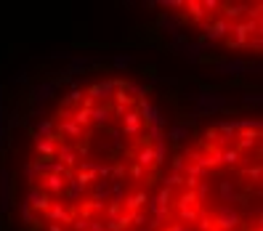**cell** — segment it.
I'll use <instances>...</instances> for the list:
<instances>
[{
    "mask_svg": "<svg viewBox=\"0 0 263 231\" xmlns=\"http://www.w3.org/2000/svg\"><path fill=\"white\" fill-rule=\"evenodd\" d=\"M197 101V114H215V112H223L226 106L231 104L229 96L218 93V90H199V93L194 96Z\"/></svg>",
    "mask_w": 263,
    "mask_h": 231,
    "instance_id": "6da1fadb",
    "label": "cell"
},
{
    "mask_svg": "<svg viewBox=\"0 0 263 231\" xmlns=\"http://www.w3.org/2000/svg\"><path fill=\"white\" fill-rule=\"evenodd\" d=\"M202 32H205V35H202V40H199L202 45L218 43V40H226V37L231 35V24H229L226 19H213L210 24H207V21L202 24Z\"/></svg>",
    "mask_w": 263,
    "mask_h": 231,
    "instance_id": "7a4b0ae2",
    "label": "cell"
},
{
    "mask_svg": "<svg viewBox=\"0 0 263 231\" xmlns=\"http://www.w3.org/2000/svg\"><path fill=\"white\" fill-rule=\"evenodd\" d=\"M250 69H255V72H261V67L258 64H250V61H245V59H231V61H218L215 64V72L218 75H231V77H242L247 75Z\"/></svg>",
    "mask_w": 263,
    "mask_h": 231,
    "instance_id": "3957f363",
    "label": "cell"
},
{
    "mask_svg": "<svg viewBox=\"0 0 263 231\" xmlns=\"http://www.w3.org/2000/svg\"><path fill=\"white\" fill-rule=\"evenodd\" d=\"M24 202L32 207V213L37 215V218H40V213L45 215L48 213V207L53 205V199L45 194V191L40 189V186H29V191H27V197H24Z\"/></svg>",
    "mask_w": 263,
    "mask_h": 231,
    "instance_id": "277c9868",
    "label": "cell"
},
{
    "mask_svg": "<svg viewBox=\"0 0 263 231\" xmlns=\"http://www.w3.org/2000/svg\"><path fill=\"white\" fill-rule=\"evenodd\" d=\"M239 223H242V218H239V213L237 210H231L229 205H223L215 210V218H213V226L218 229V231H234Z\"/></svg>",
    "mask_w": 263,
    "mask_h": 231,
    "instance_id": "5b68a950",
    "label": "cell"
},
{
    "mask_svg": "<svg viewBox=\"0 0 263 231\" xmlns=\"http://www.w3.org/2000/svg\"><path fill=\"white\" fill-rule=\"evenodd\" d=\"M120 88V80H104V82H93L88 88V98L93 101H106V98L114 96V90Z\"/></svg>",
    "mask_w": 263,
    "mask_h": 231,
    "instance_id": "8992f818",
    "label": "cell"
},
{
    "mask_svg": "<svg viewBox=\"0 0 263 231\" xmlns=\"http://www.w3.org/2000/svg\"><path fill=\"white\" fill-rule=\"evenodd\" d=\"M138 117H141V122H146V128L149 125H162V122H165V117L160 114V109L152 101H146V98L138 101Z\"/></svg>",
    "mask_w": 263,
    "mask_h": 231,
    "instance_id": "52a82bcc",
    "label": "cell"
},
{
    "mask_svg": "<svg viewBox=\"0 0 263 231\" xmlns=\"http://www.w3.org/2000/svg\"><path fill=\"white\" fill-rule=\"evenodd\" d=\"M64 186H67V178H61V175L48 173V175H43V178H40V189H43L51 199L64 194Z\"/></svg>",
    "mask_w": 263,
    "mask_h": 231,
    "instance_id": "ba28073f",
    "label": "cell"
},
{
    "mask_svg": "<svg viewBox=\"0 0 263 231\" xmlns=\"http://www.w3.org/2000/svg\"><path fill=\"white\" fill-rule=\"evenodd\" d=\"M258 138H261V130H239L237 138H234V149L239 154L250 152L253 146H258Z\"/></svg>",
    "mask_w": 263,
    "mask_h": 231,
    "instance_id": "9c48e42d",
    "label": "cell"
},
{
    "mask_svg": "<svg viewBox=\"0 0 263 231\" xmlns=\"http://www.w3.org/2000/svg\"><path fill=\"white\" fill-rule=\"evenodd\" d=\"M146 202H149V194H146V189H138L133 191L130 197L122 199V210L125 213H138V210H144Z\"/></svg>",
    "mask_w": 263,
    "mask_h": 231,
    "instance_id": "30bf717a",
    "label": "cell"
},
{
    "mask_svg": "<svg viewBox=\"0 0 263 231\" xmlns=\"http://www.w3.org/2000/svg\"><path fill=\"white\" fill-rule=\"evenodd\" d=\"M221 19H226L229 24H234V21H242L245 11H247V3H221Z\"/></svg>",
    "mask_w": 263,
    "mask_h": 231,
    "instance_id": "8fae6325",
    "label": "cell"
},
{
    "mask_svg": "<svg viewBox=\"0 0 263 231\" xmlns=\"http://www.w3.org/2000/svg\"><path fill=\"white\" fill-rule=\"evenodd\" d=\"M53 93H56V80H43V82L35 85L32 98H35V104H45V101L53 98Z\"/></svg>",
    "mask_w": 263,
    "mask_h": 231,
    "instance_id": "7c38bea8",
    "label": "cell"
},
{
    "mask_svg": "<svg viewBox=\"0 0 263 231\" xmlns=\"http://www.w3.org/2000/svg\"><path fill=\"white\" fill-rule=\"evenodd\" d=\"M56 157L61 159V165L67 167H75L77 165V154H75V144H67V141H59V146H56Z\"/></svg>",
    "mask_w": 263,
    "mask_h": 231,
    "instance_id": "4fadbf2b",
    "label": "cell"
},
{
    "mask_svg": "<svg viewBox=\"0 0 263 231\" xmlns=\"http://www.w3.org/2000/svg\"><path fill=\"white\" fill-rule=\"evenodd\" d=\"M45 218H48L51 223H59V226H61V223H69L75 215H72V210H67L61 202H53V205L48 207V213H45Z\"/></svg>",
    "mask_w": 263,
    "mask_h": 231,
    "instance_id": "5bb4252c",
    "label": "cell"
},
{
    "mask_svg": "<svg viewBox=\"0 0 263 231\" xmlns=\"http://www.w3.org/2000/svg\"><path fill=\"white\" fill-rule=\"evenodd\" d=\"M141 117H138V112L128 109L122 114V136H138V130H141Z\"/></svg>",
    "mask_w": 263,
    "mask_h": 231,
    "instance_id": "9a60e30c",
    "label": "cell"
},
{
    "mask_svg": "<svg viewBox=\"0 0 263 231\" xmlns=\"http://www.w3.org/2000/svg\"><path fill=\"white\" fill-rule=\"evenodd\" d=\"M11 207V175L8 170H0V213Z\"/></svg>",
    "mask_w": 263,
    "mask_h": 231,
    "instance_id": "2e32d148",
    "label": "cell"
},
{
    "mask_svg": "<svg viewBox=\"0 0 263 231\" xmlns=\"http://www.w3.org/2000/svg\"><path fill=\"white\" fill-rule=\"evenodd\" d=\"M56 141L53 138H37L35 136V152H37V157L40 159H53L56 157Z\"/></svg>",
    "mask_w": 263,
    "mask_h": 231,
    "instance_id": "e0dca14e",
    "label": "cell"
},
{
    "mask_svg": "<svg viewBox=\"0 0 263 231\" xmlns=\"http://www.w3.org/2000/svg\"><path fill=\"white\" fill-rule=\"evenodd\" d=\"M136 165L144 167V170L157 167V157H154V149H152V146H141V149L136 152Z\"/></svg>",
    "mask_w": 263,
    "mask_h": 231,
    "instance_id": "ac0fdd59",
    "label": "cell"
},
{
    "mask_svg": "<svg viewBox=\"0 0 263 231\" xmlns=\"http://www.w3.org/2000/svg\"><path fill=\"white\" fill-rule=\"evenodd\" d=\"M183 8L189 11V16H186V19L191 21V24H199V27L205 24L207 13H205V8H202V3H199V0H189V3L183 5Z\"/></svg>",
    "mask_w": 263,
    "mask_h": 231,
    "instance_id": "d6986e66",
    "label": "cell"
},
{
    "mask_svg": "<svg viewBox=\"0 0 263 231\" xmlns=\"http://www.w3.org/2000/svg\"><path fill=\"white\" fill-rule=\"evenodd\" d=\"M109 122H112V109L109 106H96V109H90V125L106 128Z\"/></svg>",
    "mask_w": 263,
    "mask_h": 231,
    "instance_id": "ffe728a7",
    "label": "cell"
},
{
    "mask_svg": "<svg viewBox=\"0 0 263 231\" xmlns=\"http://www.w3.org/2000/svg\"><path fill=\"white\" fill-rule=\"evenodd\" d=\"M112 197V186H109V181H98L96 183V191H93V199L90 202H96L98 210H104V202Z\"/></svg>",
    "mask_w": 263,
    "mask_h": 231,
    "instance_id": "44dd1931",
    "label": "cell"
},
{
    "mask_svg": "<svg viewBox=\"0 0 263 231\" xmlns=\"http://www.w3.org/2000/svg\"><path fill=\"white\" fill-rule=\"evenodd\" d=\"M165 138H168V141H173V144H181L183 138H189V125H181V122H178V125H170Z\"/></svg>",
    "mask_w": 263,
    "mask_h": 231,
    "instance_id": "7402d4cb",
    "label": "cell"
},
{
    "mask_svg": "<svg viewBox=\"0 0 263 231\" xmlns=\"http://www.w3.org/2000/svg\"><path fill=\"white\" fill-rule=\"evenodd\" d=\"M242 162V154H239L234 146L231 149H221V165H229V167H237Z\"/></svg>",
    "mask_w": 263,
    "mask_h": 231,
    "instance_id": "603a6c76",
    "label": "cell"
},
{
    "mask_svg": "<svg viewBox=\"0 0 263 231\" xmlns=\"http://www.w3.org/2000/svg\"><path fill=\"white\" fill-rule=\"evenodd\" d=\"M207 48V45L202 43H186L183 45V56H186L189 61H202V51Z\"/></svg>",
    "mask_w": 263,
    "mask_h": 231,
    "instance_id": "cb8c5ba5",
    "label": "cell"
},
{
    "mask_svg": "<svg viewBox=\"0 0 263 231\" xmlns=\"http://www.w3.org/2000/svg\"><path fill=\"white\" fill-rule=\"evenodd\" d=\"M215 130L221 133L223 141H229V138L234 141V138H237V125H234V120H223V122H218V128H215Z\"/></svg>",
    "mask_w": 263,
    "mask_h": 231,
    "instance_id": "d4e9b609",
    "label": "cell"
},
{
    "mask_svg": "<svg viewBox=\"0 0 263 231\" xmlns=\"http://www.w3.org/2000/svg\"><path fill=\"white\" fill-rule=\"evenodd\" d=\"M53 133H56V122L53 120H40L37 122V138H53ZM56 141V138H53Z\"/></svg>",
    "mask_w": 263,
    "mask_h": 231,
    "instance_id": "484cf974",
    "label": "cell"
},
{
    "mask_svg": "<svg viewBox=\"0 0 263 231\" xmlns=\"http://www.w3.org/2000/svg\"><path fill=\"white\" fill-rule=\"evenodd\" d=\"M218 194H221L223 202H234V199H237L234 183H231V181H221V183H218Z\"/></svg>",
    "mask_w": 263,
    "mask_h": 231,
    "instance_id": "4316f807",
    "label": "cell"
},
{
    "mask_svg": "<svg viewBox=\"0 0 263 231\" xmlns=\"http://www.w3.org/2000/svg\"><path fill=\"white\" fill-rule=\"evenodd\" d=\"M178 207H199V199L194 191H189V189H183L181 191V197H178V202H175Z\"/></svg>",
    "mask_w": 263,
    "mask_h": 231,
    "instance_id": "83f0119b",
    "label": "cell"
},
{
    "mask_svg": "<svg viewBox=\"0 0 263 231\" xmlns=\"http://www.w3.org/2000/svg\"><path fill=\"white\" fill-rule=\"evenodd\" d=\"M178 223H197L199 218V213H197V207H178Z\"/></svg>",
    "mask_w": 263,
    "mask_h": 231,
    "instance_id": "f1b7e54d",
    "label": "cell"
},
{
    "mask_svg": "<svg viewBox=\"0 0 263 231\" xmlns=\"http://www.w3.org/2000/svg\"><path fill=\"white\" fill-rule=\"evenodd\" d=\"M109 175H112V183H122V178L128 175V167L122 162H114V165H109Z\"/></svg>",
    "mask_w": 263,
    "mask_h": 231,
    "instance_id": "f546056e",
    "label": "cell"
},
{
    "mask_svg": "<svg viewBox=\"0 0 263 231\" xmlns=\"http://www.w3.org/2000/svg\"><path fill=\"white\" fill-rule=\"evenodd\" d=\"M112 98L117 101V106H122V109H128V106H133V104H136V98H133V96H128L122 88L114 90V96H112Z\"/></svg>",
    "mask_w": 263,
    "mask_h": 231,
    "instance_id": "4dcf8cb0",
    "label": "cell"
},
{
    "mask_svg": "<svg viewBox=\"0 0 263 231\" xmlns=\"http://www.w3.org/2000/svg\"><path fill=\"white\" fill-rule=\"evenodd\" d=\"M160 8H165V11H170V13H181L183 11V0H162V3H157Z\"/></svg>",
    "mask_w": 263,
    "mask_h": 231,
    "instance_id": "1f68e13d",
    "label": "cell"
},
{
    "mask_svg": "<svg viewBox=\"0 0 263 231\" xmlns=\"http://www.w3.org/2000/svg\"><path fill=\"white\" fill-rule=\"evenodd\" d=\"M19 213H21V221H24V223H35V221H37V215L32 213V207H29L24 199L19 202Z\"/></svg>",
    "mask_w": 263,
    "mask_h": 231,
    "instance_id": "d6a6232c",
    "label": "cell"
},
{
    "mask_svg": "<svg viewBox=\"0 0 263 231\" xmlns=\"http://www.w3.org/2000/svg\"><path fill=\"white\" fill-rule=\"evenodd\" d=\"M106 218H109V221H114V218H117V215H122V213H125V210H122V202H117V199H112V202L109 205H106Z\"/></svg>",
    "mask_w": 263,
    "mask_h": 231,
    "instance_id": "836d02e7",
    "label": "cell"
},
{
    "mask_svg": "<svg viewBox=\"0 0 263 231\" xmlns=\"http://www.w3.org/2000/svg\"><path fill=\"white\" fill-rule=\"evenodd\" d=\"M112 64L117 69H125V67L133 64V56H130V53H117V56H112Z\"/></svg>",
    "mask_w": 263,
    "mask_h": 231,
    "instance_id": "e575fe53",
    "label": "cell"
},
{
    "mask_svg": "<svg viewBox=\"0 0 263 231\" xmlns=\"http://www.w3.org/2000/svg\"><path fill=\"white\" fill-rule=\"evenodd\" d=\"M170 199H173V191H170V189H160V194L154 197L152 202H157L160 207H168V205H170Z\"/></svg>",
    "mask_w": 263,
    "mask_h": 231,
    "instance_id": "d590c367",
    "label": "cell"
},
{
    "mask_svg": "<svg viewBox=\"0 0 263 231\" xmlns=\"http://www.w3.org/2000/svg\"><path fill=\"white\" fill-rule=\"evenodd\" d=\"M175 186H183V175H181V173H170L168 178H165V189L173 191Z\"/></svg>",
    "mask_w": 263,
    "mask_h": 231,
    "instance_id": "8d00e7d4",
    "label": "cell"
},
{
    "mask_svg": "<svg viewBox=\"0 0 263 231\" xmlns=\"http://www.w3.org/2000/svg\"><path fill=\"white\" fill-rule=\"evenodd\" d=\"M186 162H189V159L183 157V154H175V157H173V173H181V175H183V170H186Z\"/></svg>",
    "mask_w": 263,
    "mask_h": 231,
    "instance_id": "74e56055",
    "label": "cell"
},
{
    "mask_svg": "<svg viewBox=\"0 0 263 231\" xmlns=\"http://www.w3.org/2000/svg\"><path fill=\"white\" fill-rule=\"evenodd\" d=\"M83 101V90L80 88H72L69 90V96L64 98V106H69V104H80Z\"/></svg>",
    "mask_w": 263,
    "mask_h": 231,
    "instance_id": "f35d334b",
    "label": "cell"
},
{
    "mask_svg": "<svg viewBox=\"0 0 263 231\" xmlns=\"http://www.w3.org/2000/svg\"><path fill=\"white\" fill-rule=\"evenodd\" d=\"M245 178H250V181H261V165L255 162L250 167H245Z\"/></svg>",
    "mask_w": 263,
    "mask_h": 231,
    "instance_id": "ab89813d",
    "label": "cell"
},
{
    "mask_svg": "<svg viewBox=\"0 0 263 231\" xmlns=\"http://www.w3.org/2000/svg\"><path fill=\"white\" fill-rule=\"evenodd\" d=\"M24 175H27L29 186H37V178H40V175H37V173H35V167H32V162H27V165H24Z\"/></svg>",
    "mask_w": 263,
    "mask_h": 231,
    "instance_id": "60d3db41",
    "label": "cell"
},
{
    "mask_svg": "<svg viewBox=\"0 0 263 231\" xmlns=\"http://www.w3.org/2000/svg\"><path fill=\"white\" fill-rule=\"evenodd\" d=\"M194 194H197V199H199V202H202V199H207V194H210V183H202V181H199V186L194 189Z\"/></svg>",
    "mask_w": 263,
    "mask_h": 231,
    "instance_id": "b9f144b4",
    "label": "cell"
},
{
    "mask_svg": "<svg viewBox=\"0 0 263 231\" xmlns=\"http://www.w3.org/2000/svg\"><path fill=\"white\" fill-rule=\"evenodd\" d=\"M261 93H245L242 96V104H247V106H261Z\"/></svg>",
    "mask_w": 263,
    "mask_h": 231,
    "instance_id": "7bdbcfd3",
    "label": "cell"
},
{
    "mask_svg": "<svg viewBox=\"0 0 263 231\" xmlns=\"http://www.w3.org/2000/svg\"><path fill=\"white\" fill-rule=\"evenodd\" d=\"M199 3H202L205 13H213V11H218V8H221V3H218V0H199Z\"/></svg>",
    "mask_w": 263,
    "mask_h": 231,
    "instance_id": "ee69618b",
    "label": "cell"
},
{
    "mask_svg": "<svg viewBox=\"0 0 263 231\" xmlns=\"http://www.w3.org/2000/svg\"><path fill=\"white\" fill-rule=\"evenodd\" d=\"M69 223H72V231H88V221L85 218H72Z\"/></svg>",
    "mask_w": 263,
    "mask_h": 231,
    "instance_id": "f6af8a7d",
    "label": "cell"
},
{
    "mask_svg": "<svg viewBox=\"0 0 263 231\" xmlns=\"http://www.w3.org/2000/svg\"><path fill=\"white\" fill-rule=\"evenodd\" d=\"M130 175H133V178L136 181H141L144 178V175H146V170H144V167H138V165H133V167H130V170H128Z\"/></svg>",
    "mask_w": 263,
    "mask_h": 231,
    "instance_id": "bcb514c9",
    "label": "cell"
},
{
    "mask_svg": "<svg viewBox=\"0 0 263 231\" xmlns=\"http://www.w3.org/2000/svg\"><path fill=\"white\" fill-rule=\"evenodd\" d=\"M183 229H186L183 223H168V226L162 229V231H183Z\"/></svg>",
    "mask_w": 263,
    "mask_h": 231,
    "instance_id": "7dc6e473",
    "label": "cell"
},
{
    "mask_svg": "<svg viewBox=\"0 0 263 231\" xmlns=\"http://www.w3.org/2000/svg\"><path fill=\"white\" fill-rule=\"evenodd\" d=\"M205 138H210V141H218V130H215V128H207V130H205Z\"/></svg>",
    "mask_w": 263,
    "mask_h": 231,
    "instance_id": "c3c4849f",
    "label": "cell"
},
{
    "mask_svg": "<svg viewBox=\"0 0 263 231\" xmlns=\"http://www.w3.org/2000/svg\"><path fill=\"white\" fill-rule=\"evenodd\" d=\"M133 223H136V226H141V223H146V215H144V213H133Z\"/></svg>",
    "mask_w": 263,
    "mask_h": 231,
    "instance_id": "681fc988",
    "label": "cell"
},
{
    "mask_svg": "<svg viewBox=\"0 0 263 231\" xmlns=\"http://www.w3.org/2000/svg\"><path fill=\"white\" fill-rule=\"evenodd\" d=\"M27 80H29V77H27V72H19L16 77H13V82H19V85H24Z\"/></svg>",
    "mask_w": 263,
    "mask_h": 231,
    "instance_id": "f907efd6",
    "label": "cell"
},
{
    "mask_svg": "<svg viewBox=\"0 0 263 231\" xmlns=\"http://www.w3.org/2000/svg\"><path fill=\"white\" fill-rule=\"evenodd\" d=\"M48 231H64V229H61L59 223H51V226H48Z\"/></svg>",
    "mask_w": 263,
    "mask_h": 231,
    "instance_id": "816d5d0a",
    "label": "cell"
},
{
    "mask_svg": "<svg viewBox=\"0 0 263 231\" xmlns=\"http://www.w3.org/2000/svg\"><path fill=\"white\" fill-rule=\"evenodd\" d=\"M255 231H263V229H261V226H255Z\"/></svg>",
    "mask_w": 263,
    "mask_h": 231,
    "instance_id": "f5cc1de1",
    "label": "cell"
},
{
    "mask_svg": "<svg viewBox=\"0 0 263 231\" xmlns=\"http://www.w3.org/2000/svg\"><path fill=\"white\" fill-rule=\"evenodd\" d=\"M0 138H3V128H0Z\"/></svg>",
    "mask_w": 263,
    "mask_h": 231,
    "instance_id": "db71d44e",
    "label": "cell"
},
{
    "mask_svg": "<svg viewBox=\"0 0 263 231\" xmlns=\"http://www.w3.org/2000/svg\"><path fill=\"white\" fill-rule=\"evenodd\" d=\"M141 231H149V229H141Z\"/></svg>",
    "mask_w": 263,
    "mask_h": 231,
    "instance_id": "11a10c76",
    "label": "cell"
}]
</instances>
